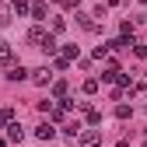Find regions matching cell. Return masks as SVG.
Here are the masks:
<instances>
[{
	"label": "cell",
	"instance_id": "1",
	"mask_svg": "<svg viewBox=\"0 0 147 147\" xmlns=\"http://www.w3.org/2000/svg\"><path fill=\"white\" fill-rule=\"evenodd\" d=\"M28 46H32V49H42L46 56H53V53H56V35L35 25V28L28 32Z\"/></svg>",
	"mask_w": 147,
	"mask_h": 147
},
{
	"label": "cell",
	"instance_id": "2",
	"mask_svg": "<svg viewBox=\"0 0 147 147\" xmlns=\"http://www.w3.org/2000/svg\"><path fill=\"white\" fill-rule=\"evenodd\" d=\"M28 81H32L35 88H49V84H53V70H49V67H35V70H28Z\"/></svg>",
	"mask_w": 147,
	"mask_h": 147
},
{
	"label": "cell",
	"instance_id": "3",
	"mask_svg": "<svg viewBox=\"0 0 147 147\" xmlns=\"http://www.w3.org/2000/svg\"><path fill=\"white\" fill-rule=\"evenodd\" d=\"M4 77H7V81H25V77H28V70L18 63V60H11V63H4Z\"/></svg>",
	"mask_w": 147,
	"mask_h": 147
},
{
	"label": "cell",
	"instance_id": "4",
	"mask_svg": "<svg viewBox=\"0 0 147 147\" xmlns=\"http://www.w3.org/2000/svg\"><path fill=\"white\" fill-rule=\"evenodd\" d=\"M77 140H81V147H102V130H81Z\"/></svg>",
	"mask_w": 147,
	"mask_h": 147
},
{
	"label": "cell",
	"instance_id": "5",
	"mask_svg": "<svg viewBox=\"0 0 147 147\" xmlns=\"http://www.w3.org/2000/svg\"><path fill=\"white\" fill-rule=\"evenodd\" d=\"M35 137H39V140H53V137H56V126L46 119V123H39V126H35Z\"/></svg>",
	"mask_w": 147,
	"mask_h": 147
},
{
	"label": "cell",
	"instance_id": "6",
	"mask_svg": "<svg viewBox=\"0 0 147 147\" xmlns=\"http://www.w3.org/2000/svg\"><path fill=\"white\" fill-rule=\"evenodd\" d=\"M7 140H11V144H21V140H25V130H21V123H14V119L7 123Z\"/></svg>",
	"mask_w": 147,
	"mask_h": 147
},
{
	"label": "cell",
	"instance_id": "7",
	"mask_svg": "<svg viewBox=\"0 0 147 147\" xmlns=\"http://www.w3.org/2000/svg\"><path fill=\"white\" fill-rule=\"evenodd\" d=\"M46 11H49V7H46V0H32V4H28V14H32V18H39V21L46 18Z\"/></svg>",
	"mask_w": 147,
	"mask_h": 147
},
{
	"label": "cell",
	"instance_id": "8",
	"mask_svg": "<svg viewBox=\"0 0 147 147\" xmlns=\"http://www.w3.org/2000/svg\"><path fill=\"white\" fill-rule=\"evenodd\" d=\"M77 25H81L84 32H98V21H95V18H91V14H84V11L77 14Z\"/></svg>",
	"mask_w": 147,
	"mask_h": 147
},
{
	"label": "cell",
	"instance_id": "9",
	"mask_svg": "<svg viewBox=\"0 0 147 147\" xmlns=\"http://www.w3.org/2000/svg\"><path fill=\"white\" fill-rule=\"evenodd\" d=\"M11 18H14V7L0 0V28H7V25H11Z\"/></svg>",
	"mask_w": 147,
	"mask_h": 147
},
{
	"label": "cell",
	"instance_id": "10",
	"mask_svg": "<svg viewBox=\"0 0 147 147\" xmlns=\"http://www.w3.org/2000/svg\"><path fill=\"white\" fill-rule=\"evenodd\" d=\"M84 116H88L91 126H98V123H102V112H98V109H91V105H84Z\"/></svg>",
	"mask_w": 147,
	"mask_h": 147
},
{
	"label": "cell",
	"instance_id": "11",
	"mask_svg": "<svg viewBox=\"0 0 147 147\" xmlns=\"http://www.w3.org/2000/svg\"><path fill=\"white\" fill-rule=\"evenodd\" d=\"M28 4H32V0H11V7H14V14H18V18L28 14Z\"/></svg>",
	"mask_w": 147,
	"mask_h": 147
},
{
	"label": "cell",
	"instance_id": "12",
	"mask_svg": "<svg viewBox=\"0 0 147 147\" xmlns=\"http://www.w3.org/2000/svg\"><path fill=\"white\" fill-rule=\"evenodd\" d=\"M14 53H11V42H0V63H11Z\"/></svg>",
	"mask_w": 147,
	"mask_h": 147
},
{
	"label": "cell",
	"instance_id": "13",
	"mask_svg": "<svg viewBox=\"0 0 147 147\" xmlns=\"http://www.w3.org/2000/svg\"><path fill=\"white\" fill-rule=\"evenodd\" d=\"M63 28H67V18H53V21H49V32L53 35H60Z\"/></svg>",
	"mask_w": 147,
	"mask_h": 147
},
{
	"label": "cell",
	"instance_id": "14",
	"mask_svg": "<svg viewBox=\"0 0 147 147\" xmlns=\"http://www.w3.org/2000/svg\"><path fill=\"white\" fill-rule=\"evenodd\" d=\"M133 46V56L137 60H147V42H130Z\"/></svg>",
	"mask_w": 147,
	"mask_h": 147
},
{
	"label": "cell",
	"instance_id": "15",
	"mask_svg": "<svg viewBox=\"0 0 147 147\" xmlns=\"http://www.w3.org/2000/svg\"><path fill=\"white\" fill-rule=\"evenodd\" d=\"M53 98H67V81H56V84H53Z\"/></svg>",
	"mask_w": 147,
	"mask_h": 147
},
{
	"label": "cell",
	"instance_id": "16",
	"mask_svg": "<svg viewBox=\"0 0 147 147\" xmlns=\"http://www.w3.org/2000/svg\"><path fill=\"white\" fill-rule=\"evenodd\" d=\"M84 95H98V81H95V77L84 81Z\"/></svg>",
	"mask_w": 147,
	"mask_h": 147
},
{
	"label": "cell",
	"instance_id": "17",
	"mask_svg": "<svg viewBox=\"0 0 147 147\" xmlns=\"http://www.w3.org/2000/svg\"><path fill=\"white\" fill-rule=\"evenodd\" d=\"M130 116H133L130 105H116V119H130Z\"/></svg>",
	"mask_w": 147,
	"mask_h": 147
},
{
	"label": "cell",
	"instance_id": "18",
	"mask_svg": "<svg viewBox=\"0 0 147 147\" xmlns=\"http://www.w3.org/2000/svg\"><path fill=\"white\" fill-rule=\"evenodd\" d=\"M63 133H67V137H77V133H81V126H77V123H67V126H63Z\"/></svg>",
	"mask_w": 147,
	"mask_h": 147
},
{
	"label": "cell",
	"instance_id": "19",
	"mask_svg": "<svg viewBox=\"0 0 147 147\" xmlns=\"http://www.w3.org/2000/svg\"><path fill=\"white\" fill-rule=\"evenodd\" d=\"M63 56L67 60H77V46H63Z\"/></svg>",
	"mask_w": 147,
	"mask_h": 147
},
{
	"label": "cell",
	"instance_id": "20",
	"mask_svg": "<svg viewBox=\"0 0 147 147\" xmlns=\"http://www.w3.org/2000/svg\"><path fill=\"white\" fill-rule=\"evenodd\" d=\"M67 67H70V60H67L63 53H60V56H56V70H67Z\"/></svg>",
	"mask_w": 147,
	"mask_h": 147
},
{
	"label": "cell",
	"instance_id": "21",
	"mask_svg": "<svg viewBox=\"0 0 147 147\" xmlns=\"http://www.w3.org/2000/svg\"><path fill=\"white\" fill-rule=\"evenodd\" d=\"M109 4H112V7H116V4H123V0H109Z\"/></svg>",
	"mask_w": 147,
	"mask_h": 147
},
{
	"label": "cell",
	"instance_id": "22",
	"mask_svg": "<svg viewBox=\"0 0 147 147\" xmlns=\"http://www.w3.org/2000/svg\"><path fill=\"white\" fill-rule=\"evenodd\" d=\"M0 147H7V140H0Z\"/></svg>",
	"mask_w": 147,
	"mask_h": 147
},
{
	"label": "cell",
	"instance_id": "23",
	"mask_svg": "<svg viewBox=\"0 0 147 147\" xmlns=\"http://www.w3.org/2000/svg\"><path fill=\"white\" fill-rule=\"evenodd\" d=\"M0 126H4V116H0Z\"/></svg>",
	"mask_w": 147,
	"mask_h": 147
},
{
	"label": "cell",
	"instance_id": "24",
	"mask_svg": "<svg viewBox=\"0 0 147 147\" xmlns=\"http://www.w3.org/2000/svg\"><path fill=\"white\" fill-rule=\"evenodd\" d=\"M140 4H147V0H140Z\"/></svg>",
	"mask_w": 147,
	"mask_h": 147
}]
</instances>
